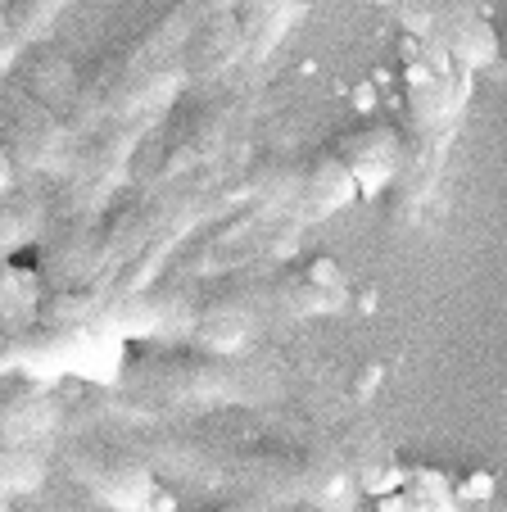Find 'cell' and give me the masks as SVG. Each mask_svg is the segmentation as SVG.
Returning <instances> with one entry per match:
<instances>
[{"instance_id": "obj_1", "label": "cell", "mask_w": 507, "mask_h": 512, "mask_svg": "<svg viewBox=\"0 0 507 512\" xmlns=\"http://www.w3.org/2000/svg\"><path fill=\"white\" fill-rule=\"evenodd\" d=\"M335 155L349 164V173H354L358 191L376 195L381 186L394 182V173H399L403 164V141L394 127L385 123H372V127H358V132H349L345 141L335 145Z\"/></svg>"}, {"instance_id": "obj_2", "label": "cell", "mask_w": 507, "mask_h": 512, "mask_svg": "<svg viewBox=\"0 0 507 512\" xmlns=\"http://www.w3.org/2000/svg\"><path fill=\"white\" fill-rule=\"evenodd\" d=\"M68 463H73V472L82 476L100 499L118 503V508L145 503V494H150V476L136 463H127V458L109 454V449H77V454H68Z\"/></svg>"}, {"instance_id": "obj_3", "label": "cell", "mask_w": 507, "mask_h": 512, "mask_svg": "<svg viewBox=\"0 0 507 512\" xmlns=\"http://www.w3.org/2000/svg\"><path fill=\"white\" fill-rule=\"evenodd\" d=\"M281 295H286V309L299 313V318H308V313H335V309H345V300H349V277L335 259H313L304 272H295L281 286Z\"/></svg>"}, {"instance_id": "obj_4", "label": "cell", "mask_w": 507, "mask_h": 512, "mask_svg": "<svg viewBox=\"0 0 507 512\" xmlns=\"http://www.w3.org/2000/svg\"><path fill=\"white\" fill-rule=\"evenodd\" d=\"M304 191H308V209H313V213H331V209H340V204L354 200L358 182H354V173H349L345 159L331 150V155H322L313 168H308Z\"/></svg>"}, {"instance_id": "obj_5", "label": "cell", "mask_w": 507, "mask_h": 512, "mask_svg": "<svg viewBox=\"0 0 507 512\" xmlns=\"http://www.w3.org/2000/svg\"><path fill=\"white\" fill-rule=\"evenodd\" d=\"M59 10H64V0H5L0 28L10 32V37H37Z\"/></svg>"}, {"instance_id": "obj_6", "label": "cell", "mask_w": 507, "mask_h": 512, "mask_svg": "<svg viewBox=\"0 0 507 512\" xmlns=\"http://www.w3.org/2000/svg\"><path fill=\"white\" fill-rule=\"evenodd\" d=\"M245 331H249L245 327V313H240V309H222V304L200 322V340H204V345H213L218 354L236 349L240 340H245Z\"/></svg>"}, {"instance_id": "obj_7", "label": "cell", "mask_w": 507, "mask_h": 512, "mask_svg": "<svg viewBox=\"0 0 507 512\" xmlns=\"http://www.w3.org/2000/svg\"><path fill=\"white\" fill-rule=\"evenodd\" d=\"M0 14H5V0H0Z\"/></svg>"}]
</instances>
